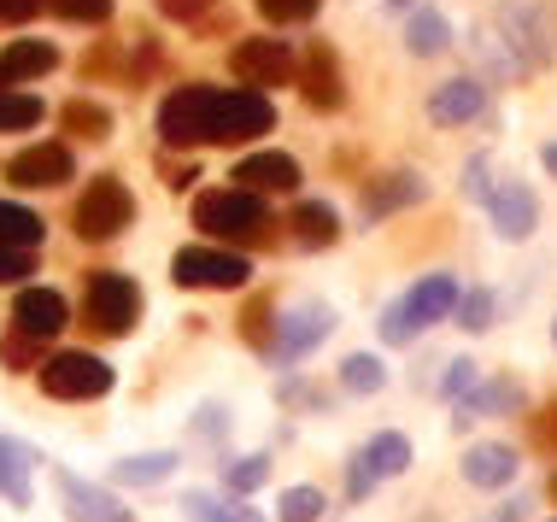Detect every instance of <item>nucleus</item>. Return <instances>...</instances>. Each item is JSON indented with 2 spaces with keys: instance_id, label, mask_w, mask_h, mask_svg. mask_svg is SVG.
<instances>
[{
  "instance_id": "1",
  "label": "nucleus",
  "mask_w": 557,
  "mask_h": 522,
  "mask_svg": "<svg viewBox=\"0 0 557 522\" xmlns=\"http://www.w3.org/2000/svg\"><path fill=\"white\" fill-rule=\"evenodd\" d=\"M276 124L264 88H212V83H188L159 107V136L164 147H235L252 141Z\"/></svg>"
},
{
  "instance_id": "2",
  "label": "nucleus",
  "mask_w": 557,
  "mask_h": 522,
  "mask_svg": "<svg viewBox=\"0 0 557 522\" xmlns=\"http://www.w3.org/2000/svg\"><path fill=\"white\" fill-rule=\"evenodd\" d=\"M458 294L463 288H458V276H451V271H434L423 282H411V288H405L399 300L382 311V340H387V347H411L423 330H434V323L451 318Z\"/></svg>"
},
{
  "instance_id": "3",
  "label": "nucleus",
  "mask_w": 557,
  "mask_h": 522,
  "mask_svg": "<svg viewBox=\"0 0 557 522\" xmlns=\"http://www.w3.org/2000/svg\"><path fill=\"white\" fill-rule=\"evenodd\" d=\"M487 24L510 41V53L522 59V71H529V77H534V71H546L552 59H557V12L540 7V0H499Z\"/></svg>"
},
{
  "instance_id": "4",
  "label": "nucleus",
  "mask_w": 557,
  "mask_h": 522,
  "mask_svg": "<svg viewBox=\"0 0 557 522\" xmlns=\"http://www.w3.org/2000/svg\"><path fill=\"white\" fill-rule=\"evenodd\" d=\"M194 223L206 235H218V241L252 247V241H264L270 212H264V194H252V188H206L194 200Z\"/></svg>"
},
{
  "instance_id": "5",
  "label": "nucleus",
  "mask_w": 557,
  "mask_h": 522,
  "mask_svg": "<svg viewBox=\"0 0 557 522\" xmlns=\"http://www.w3.org/2000/svg\"><path fill=\"white\" fill-rule=\"evenodd\" d=\"M141 318V288L124 276V271H88V288H83V323L107 340H124Z\"/></svg>"
},
{
  "instance_id": "6",
  "label": "nucleus",
  "mask_w": 557,
  "mask_h": 522,
  "mask_svg": "<svg viewBox=\"0 0 557 522\" xmlns=\"http://www.w3.org/2000/svg\"><path fill=\"white\" fill-rule=\"evenodd\" d=\"M36 382L48 399H65V406H83V399H107L112 394V364L95 352H53L36 364Z\"/></svg>"
},
{
  "instance_id": "7",
  "label": "nucleus",
  "mask_w": 557,
  "mask_h": 522,
  "mask_svg": "<svg viewBox=\"0 0 557 522\" xmlns=\"http://www.w3.org/2000/svg\"><path fill=\"white\" fill-rule=\"evenodd\" d=\"M83 241H117V235L135 223V194L117 183V176H95L83 194H77V212H71Z\"/></svg>"
},
{
  "instance_id": "8",
  "label": "nucleus",
  "mask_w": 557,
  "mask_h": 522,
  "mask_svg": "<svg viewBox=\"0 0 557 522\" xmlns=\"http://www.w3.org/2000/svg\"><path fill=\"white\" fill-rule=\"evenodd\" d=\"M329 335H335V306H323V300H299V306H288V311L276 318V340H270V364L294 370L299 358H311V352H318Z\"/></svg>"
},
{
  "instance_id": "9",
  "label": "nucleus",
  "mask_w": 557,
  "mask_h": 522,
  "mask_svg": "<svg viewBox=\"0 0 557 522\" xmlns=\"http://www.w3.org/2000/svg\"><path fill=\"white\" fill-rule=\"evenodd\" d=\"M247 276H252V264L240 259V252H230V247H183L171 259V282H176V288L235 294V288H247Z\"/></svg>"
},
{
  "instance_id": "10",
  "label": "nucleus",
  "mask_w": 557,
  "mask_h": 522,
  "mask_svg": "<svg viewBox=\"0 0 557 522\" xmlns=\"http://www.w3.org/2000/svg\"><path fill=\"white\" fill-rule=\"evenodd\" d=\"M230 71H235V83H247V88H282V83H294L299 59L282 36H247L230 48Z\"/></svg>"
},
{
  "instance_id": "11",
  "label": "nucleus",
  "mask_w": 557,
  "mask_h": 522,
  "mask_svg": "<svg viewBox=\"0 0 557 522\" xmlns=\"http://www.w3.org/2000/svg\"><path fill=\"white\" fill-rule=\"evenodd\" d=\"M487 117V83L475 77V71H463V77H446L429 88V124L441 129H463V124H481Z\"/></svg>"
},
{
  "instance_id": "12",
  "label": "nucleus",
  "mask_w": 557,
  "mask_h": 522,
  "mask_svg": "<svg viewBox=\"0 0 557 522\" xmlns=\"http://www.w3.org/2000/svg\"><path fill=\"white\" fill-rule=\"evenodd\" d=\"M487 217H493V229H499V241H529L540 229V194L529 183H517V176H505V183H493V194H487Z\"/></svg>"
},
{
  "instance_id": "13",
  "label": "nucleus",
  "mask_w": 557,
  "mask_h": 522,
  "mask_svg": "<svg viewBox=\"0 0 557 522\" xmlns=\"http://www.w3.org/2000/svg\"><path fill=\"white\" fill-rule=\"evenodd\" d=\"M53 482H59V499H65V517L71 522H135L112 487L83 482V475H71L65 464H53Z\"/></svg>"
},
{
  "instance_id": "14",
  "label": "nucleus",
  "mask_w": 557,
  "mask_h": 522,
  "mask_svg": "<svg viewBox=\"0 0 557 522\" xmlns=\"http://www.w3.org/2000/svg\"><path fill=\"white\" fill-rule=\"evenodd\" d=\"M71 176H77V159H71L65 141H36L7 165V183H18V188H59Z\"/></svg>"
},
{
  "instance_id": "15",
  "label": "nucleus",
  "mask_w": 557,
  "mask_h": 522,
  "mask_svg": "<svg viewBox=\"0 0 557 522\" xmlns=\"http://www.w3.org/2000/svg\"><path fill=\"white\" fill-rule=\"evenodd\" d=\"M299 88H306V107L318 112H341L346 107V83H341V59L329 53V41H311L306 59H299Z\"/></svg>"
},
{
  "instance_id": "16",
  "label": "nucleus",
  "mask_w": 557,
  "mask_h": 522,
  "mask_svg": "<svg viewBox=\"0 0 557 522\" xmlns=\"http://www.w3.org/2000/svg\"><path fill=\"white\" fill-rule=\"evenodd\" d=\"M71 323V306H65V294H53V288H18V300H12V330H24V335H36L41 347L59 335Z\"/></svg>"
},
{
  "instance_id": "17",
  "label": "nucleus",
  "mask_w": 557,
  "mask_h": 522,
  "mask_svg": "<svg viewBox=\"0 0 557 522\" xmlns=\"http://www.w3.org/2000/svg\"><path fill=\"white\" fill-rule=\"evenodd\" d=\"M522 382H510V376H493V382H475L470 394L451 406V428H470L481 423V417H505V411H522Z\"/></svg>"
},
{
  "instance_id": "18",
  "label": "nucleus",
  "mask_w": 557,
  "mask_h": 522,
  "mask_svg": "<svg viewBox=\"0 0 557 522\" xmlns=\"http://www.w3.org/2000/svg\"><path fill=\"white\" fill-rule=\"evenodd\" d=\"M230 183L252 188V194H294L299 188V159L294 153H247Z\"/></svg>"
},
{
  "instance_id": "19",
  "label": "nucleus",
  "mask_w": 557,
  "mask_h": 522,
  "mask_svg": "<svg viewBox=\"0 0 557 522\" xmlns=\"http://www.w3.org/2000/svg\"><path fill=\"white\" fill-rule=\"evenodd\" d=\"M470 59H475V77L481 83H522V77H529V71H522V59L510 53V41L493 24H475L470 29Z\"/></svg>"
},
{
  "instance_id": "20",
  "label": "nucleus",
  "mask_w": 557,
  "mask_h": 522,
  "mask_svg": "<svg viewBox=\"0 0 557 522\" xmlns=\"http://www.w3.org/2000/svg\"><path fill=\"white\" fill-rule=\"evenodd\" d=\"M463 482L470 487H510L517 482V446H505V440H475L470 452H463Z\"/></svg>"
},
{
  "instance_id": "21",
  "label": "nucleus",
  "mask_w": 557,
  "mask_h": 522,
  "mask_svg": "<svg viewBox=\"0 0 557 522\" xmlns=\"http://www.w3.org/2000/svg\"><path fill=\"white\" fill-rule=\"evenodd\" d=\"M29 470H36V452H29L24 440L0 435V499H7L12 511H29V505H36V487H29Z\"/></svg>"
},
{
  "instance_id": "22",
  "label": "nucleus",
  "mask_w": 557,
  "mask_h": 522,
  "mask_svg": "<svg viewBox=\"0 0 557 522\" xmlns=\"http://www.w3.org/2000/svg\"><path fill=\"white\" fill-rule=\"evenodd\" d=\"M417 200H429V183L417 171H394V176H382V183H370L364 188V217H394L405 212V206H417Z\"/></svg>"
},
{
  "instance_id": "23",
  "label": "nucleus",
  "mask_w": 557,
  "mask_h": 522,
  "mask_svg": "<svg viewBox=\"0 0 557 522\" xmlns=\"http://www.w3.org/2000/svg\"><path fill=\"white\" fill-rule=\"evenodd\" d=\"M53 65H59V48H53V41L24 36V41H12V48L0 53V88H18V83H29V77H48Z\"/></svg>"
},
{
  "instance_id": "24",
  "label": "nucleus",
  "mask_w": 557,
  "mask_h": 522,
  "mask_svg": "<svg viewBox=\"0 0 557 522\" xmlns=\"http://www.w3.org/2000/svg\"><path fill=\"white\" fill-rule=\"evenodd\" d=\"M288 229H294V241L306 252H323V247L341 241V212L329 200H299L294 217H288Z\"/></svg>"
},
{
  "instance_id": "25",
  "label": "nucleus",
  "mask_w": 557,
  "mask_h": 522,
  "mask_svg": "<svg viewBox=\"0 0 557 522\" xmlns=\"http://www.w3.org/2000/svg\"><path fill=\"white\" fill-rule=\"evenodd\" d=\"M451 48V18L441 7H411L405 18V53L411 59H441Z\"/></svg>"
},
{
  "instance_id": "26",
  "label": "nucleus",
  "mask_w": 557,
  "mask_h": 522,
  "mask_svg": "<svg viewBox=\"0 0 557 522\" xmlns=\"http://www.w3.org/2000/svg\"><path fill=\"white\" fill-rule=\"evenodd\" d=\"M176 475V452H135L124 464H112V482L117 487H159Z\"/></svg>"
},
{
  "instance_id": "27",
  "label": "nucleus",
  "mask_w": 557,
  "mask_h": 522,
  "mask_svg": "<svg viewBox=\"0 0 557 522\" xmlns=\"http://www.w3.org/2000/svg\"><path fill=\"white\" fill-rule=\"evenodd\" d=\"M364 458H370V470L382 475V482H394V475L411 470V440H405L399 428H382V435L364 440Z\"/></svg>"
},
{
  "instance_id": "28",
  "label": "nucleus",
  "mask_w": 557,
  "mask_h": 522,
  "mask_svg": "<svg viewBox=\"0 0 557 522\" xmlns=\"http://www.w3.org/2000/svg\"><path fill=\"white\" fill-rule=\"evenodd\" d=\"M183 517L188 522H264L247 499H218V494H188L183 499Z\"/></svg>"
},
{
  "instance_id": "29",
  "label": "nucleus",
  "mask_w": 557,
  "mask_h": 522,
  "mask_svg": "<svg viewBox=\"0 0 557 522\" xmlns=\"http://www.w3.org/2000/svg\"><path fill=\"white\" fill-rule=\"evenodd\" d=\"M41 235H48V223H41L29 206H18V200H0V241L7 247H29L36 252L41 247Z\"/></svg>"
},
{
  "instance_id": "30",
  "label": "nucleus",
  "mask_w": 557,
  "mask_h": 522,
  "mask_svg": "<svg viewBox=\"0 0 557 522\" xmlns=\"http://www.w3.org/2000/svg\"><path fill=\"white\" fill-rule=\"evenodd\" d=\"M59 124H65V136H83V141H107L112 136V112L100 107V100H71V107L59 112Z\"/></svg>"
},
{
  "instance_id": "31",
  "label": "nucleus",
  "mask_w": 557,
  "mask_h": 522,
  "mask_svg": "<svg viewBox=\"0 0 557 522\" xmlns=\"http://www.w3.org/2000/svg\"><path fill=\"white\" fill-rule=\"evenodd\" d=\"M451 318H458V330H470V335H487L493 323H499V294H493V288H470V294H458V306H451Z\"/></svg>"
},
{
  "instance_id": "32",
  "label": "nucleus",
  "mask_w": 557,
  "mask_h": 522,
  "mask_svg": "<svg viewBox=\"0 0 557 522\" xmlns=\"http://www.w3.org/2000/svg\"><path fill=\"white\" fill-rule=\"evenodd\" d=\"M264 482H270V458H264V452L223 458V487H230V499H247V494H259Z\"/></svg>"
},
{
  "instance_id": "33",
  "label": "nucleus",
  "mask_w": 557,
  "mask_h": 522,
  "mask_svg": "<svg viewBox=\"0 0 557 522\" xmlns=\"http://www.w3.org/2000/svg\"><path fill=\"white\" fill-rule=\"evenodd\" d=\"M341 387H346V394H382V387H387V364L375 352H352L341 364Z\"/></svg>"
},
{
  "instance_id": "34",
  "label": "nucleus",
  "mask_w": 557,
  "mask_h": 522,
  "mask_svg": "<svg viewBox=\"0 0 557 522\" xmlns=\"http://www.w3.org/2000/svg\"><path fill=\"white\" fill-rule=\"evenodd\" d=\"M41 124V100L24 95V88H0V136L12 129H36Z\"/></svg>"
},
{
  "instance_id": "35",
  "label": "nucleus",
  "mask_w": 557,
  "mask_h": 522,
  "mask_svg": "<svg viewBox=\"0 0 557 522\" xmlns=\"http://www.w3.org/2000/svg\"><path fill=\"white\" fill-rule=\"evenodd\" d=\"M323 511H329V499L318 487H282V505H276L282 522H318Z\"/></svg>"
},
{
  "instance_id": "36",
  "label": "nucleus",
  "mask_w": 557,
  "mask_h": 522,
  "mask_svg": "<svg viewBox=\"0 0 557 522\" xmlns=\"http://www.w3.org/2000/svg\"><path fill=\"white\" fill-rule=\"evenodd\" d=\"M41 358H48V347H41L36 335H24V330H7V340H0V364H7V370H36Z\"/></svg>"
},
{
  "instance_id": "37",
  "label": "nucleus",
  "mask_w": 557,
  "mask_h": 522,
  "mask_svg": "<svg viewBox=\"0 0 557 522\" xmlns=\"http://www.w3.org/2000/svg\"><path fill=\"white\" fill-rule=\"evenodd\" d=\"M475 382H481V364H475V358H451L446 376H441V399H451V406H458V399L470 394Z\"/></svg>"
},
{
  "instance_id": "38",
  "label": "nucleus",
  "mask_w": 557,
  "mask_h": 522,
  "mask_svg": "<svg viewBox=\"0 0 557 522\" xmlns=\"http://www.w3.org/2000/svg\"><path fill=\"white\" fill-rule=\"evenodd\" d=\"M375 487H382V475H375V470H370V458H364V446H358V452H352V458H346V499H352V505H358V499H370V494H375Z\"/></svg>"
},
{
  "instance_id": "39",
  "label": "nucleus",
  "mask_w": 557,
  "mask_h": 522,
  "mask_svg": "<svg viewBox=\"0 0 557 522\" xmlns=\"http://www.w3.org/2000/svg\"><path fill=\"white\" fill-rule=\"evenodd\" d=\"M48 7L59 12V18H71V24H107L117 0H48Z\"/></svg>"
},
{
  "instance_id": "40",
  "label": "nucleus",
  "mask_w": 557,
  "mask_h": 522,
  "mask_svg": "<svg viewBox=\"0 0 557 522\" xmlns=\"http://www.w3.org/2000/svg\"><path fill=\"white\" fill-rule=\"evenodd\" d=\"M323 0H259V12L270 24H311Z\"/></svg>"
},
{
  "instance_id": "41",
  "label": "nucleus",
  "mask_w": 557,
  "mask_h": 522,
  "mask_svg": "<svg viewBox=\"0 0 557 522\" xmlns=\"http://www.w3.org/2000/svg\"><path fill=\"white\" fill-rule=\"evenodd\" d=\"M487 194H493V159H487V153H475L470 165H463V200L487 206Z\"/></svg>"
},
{
  "instance_id": "42",
  "label": "nucleus",
  "mask_w": 557,
  "mask_h": 522,
  "mask_svg": "<svg viewBox=\"0 0 557 522\" xmlns=\"http://www.w3.org/2000/svg\"><path fill=\"white\" fill-rule=\"evenodd\" d=\"M240 335H247L252 347L270 358V340H276V330H270V306H264V300H252V306H247V318H240Z\"/></svg>"
},
{
  "instance_id": "43",
  "label": "nucleus",
  "mask_w": 557,
  "mask_h": 522,
  "mask_svg": "<svg viewBox=\"0 0 557 522\" xmlns=\"http://www.w3.org/2000/svg\"><path fill=\"white\" fill-rule=\"evenodd\" d=\"M24 276H36V252L0 241V282H24Z\"/></svg>"
},
{
  "instance_id": "44",
  "label": "nucleus",
  "mask_w": 557,
  "mask_h": 522,
  "mask_svg": "<svg viewBox=\"0 0 557 522\" xmlns=\"http://www.w3.org/2000/svg\"><path fill=\"white\" fill-rule=\"evenodd\" d=\"M212 7H218V0H159V12H164L171 24H200Z\"/></svg>"
},
{
  "instance_id": "45",
  "label": "nucleus",
  "mask_w": 557,
  "mask_h": 522,
  "mask_svg": "<svg viewBox=\"0 0 557 522\" xmlns=\"http://www.w3.org/2000/svg\"><path fill=\"white\" fill-rule=\"evenodd\" d=\"M41 7H48V0H0V29H7V24H29Z\"/></svg>"
},
{
  "instance_id": "46",
  "label": "nucleus",
  "mask_w": 557,
  "mask_h": 522,
  "mask_svg": "<svg viewBox=\"0 0 557 522\" xmlns=\"http://www.w3.org/2000/svg\"><path fill=\"white\" fill-rule=\"evenodd\" d=\"M534 440L546 446V452H557V399H552V406L534 417Z\"/></svg>"
},
{
  "instance_id": "47",
  "label": "nucleus",
  "mask_w": 557,
  "mask_h": 522,
  "mask_svg": "<svg viewBox=\"0 0 557 522\" xmlns=\"http://www.w3.org/2000/svg\"><path fill=\"white\" fill-rule=\"evenodd\" d=\"M223 423H230V417H223V406H200V423H194V435H200V440H218Z\"/></svg>"
},
{
  "instance_id": "48",
  "label": "nucleus",
  "mask_w": 557,
  "mask_h": 522,
  "mask_svg": "<svg viewBox=\"0 0 557 522\" xmlns=\"http://www.w3.org/2000/svg\"><path fill=\"white\" fill-rule=\"evenodd\" d=\"M499 522H529V505H522V499H510L505 511H499Z\"/></svg>"
},
{
  "instance_id": "49",
  "label": "nucleus",
  "mask_w": 557,
  "mask_h": 522,
  "mask_svg": "<svg viewBox=\"0 0 557 522\" xmlns=\"http://www.w3.org/2000/svg\"><path fill=\"white\" fill-rule=\"evenodd\" d=\"M540 165H546V176H557V141H546V153H540Z\"/></svg>"
},
{
  "instance_id": "50",
  "label": "nucleus",
  "mask_w": 557,
  "mask_h": 522,
  "mask_svg": "<svg viewBox=\"0 0 557 522\" xmlns=\"http://www.w3.org/2000/svg\"><path fill=\"white\" fill-rule=\"evenodd\" d=\"M387 7H394V12H411V7H417V0H387Z\"/></svg>"
},
{
  "instance_id": "51",
  "label": "nucleus",
  "mask_w": 557,
  "mask_h": 522,
  "mask_svg": "<svg viewBox=\"0 0 557 522\" xmlns=\"http://www.w3.org/2000/svg\"><path fill=\"white\" fill-rule=\"evenodd\" d=\"M552 347H557V323H552Z\"/></svg>"
}]
</instances>
